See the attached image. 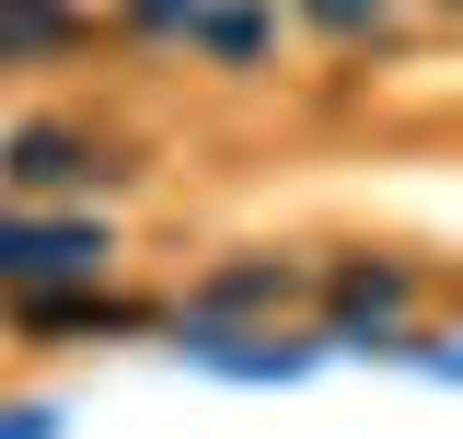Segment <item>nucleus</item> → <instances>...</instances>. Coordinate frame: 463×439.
Returning a JSON list of instances; mask_svg holds the SVG:
<instances>
[{
	"label": "nucleus",
	"instance_id": "nucleus-1",
	"mask_svg": "<svg viewBox=\"0 0 463 439\" xmlns=\"http://www.w3.org/2000/svg\"><path fill=\"white\" fill-rule=\"evenodd\" d=\"M105 255L116 243L93 220H12L0 209V289H12V301H24V289H93Z\"/></svg>",
	"mask_w": 463,
	"mask_h": 439
},
{
	"label": "nucleus",
	"instance_id": "nucleus-2",
	"mask_svg": "<svg viewBox=\"0 0 463 439\" xmlns=\"http://www.w3.org/2000/svg\"><path fill=\"white\" fill-rule=\"evenodd\" d=\"M93 173H116V163L81 127H58V116H35V127L0 139V185H12V197H70V185H93Z\"/></svg>",
	"mask_w": 463,
	"mask_h": 439
},
{
	"label": "nucleus",
	"instance_id": "nucleus-3",
	"mask_svg": "<svg viewBox=\"0 0 463 439\" xmlns=\"http://www.w3.org/2000/svg\"><path fill=\"white\" fill-rule=\"evenodd\" d=\"M301 301V266L289 255H232V266L197 277V301H185V324H232V313H289Z\"/></svg>",
	"mask_w": 463,
	"mask_h": 439
},
{
	"label": "nucleus",
	"instance_id": "nucleus-4",
	"mask_svg": "<svg viewBox=\"0 0 463 439\" xmlns=\"http://www.w3.org/2000/svg\"><path fill=\"white\" fill-rule=\"evenodd\" d=\"M35 335H128L139 324V301H105V289H24L12 301Z\"/></svg>",
	"mask_w": 463,
	"mask_h": 439
},
{
	"label": "nucleus",
	"instance_id": "nucleus-5",
	"mask_svg": "<svg viewBox=\"0 0 463 439\" xmlns=\"http://www.w3.org/2000/svg\"><path fill=\"white\" fill-rule=\"evenodd\" d=\"M325 289H336L347 324H405V266H336Z\"/></svg>",
	"mask_w": 463,
	"mask_h": 439
},
{
	"label": "nucleus",
	"instance_id": "nucleus-6",
	"mask_svg": "<svg viewBox=\"0 0 463 439\" xmlns=\"http://www.w3.org/2000/svg\"><path fill=\"white\" fill-rule=\"evenodd\" d=\"M70 35H81V23H70L58 0H0V47H12V58H58Z\"/></svg>",
	"mask_w": 463,
	"mask_h": 439
},
{
	"label": "nucleus",
	"instance_id": "nucleus-7",
	"mask_svg": "<svg viewBox=\"0 0 463 439\" xmlns=\"http://www.w3.org/2000/svg\"><path fill=\"white\" fill-rule=\"evenodd\" d=\"M197 47H209V58H232V70H243V58H267V12H255V0H221V12H197Z\"/></svg>",
	"mask_w": 463,
	"mask_h": 439
},
{
	"label": "nucleus",
	"instance_id": "nucleus-8",
	"mask_svg": "<svg viewBox=\"0 0 463 439\" xmlns=\"http://www.w3.org/2000/svg\"><path fill=\"white\" fill-rule=\"evenodd\" d=\"M301 12H313L325 35H383V12H394V0H301Z\"/></svg>",
	"mask_w": 463,
	"mask_h": 439
},
{
	"label": "nucleus",
	"instance_id": "nucleus-9",
	"mask_svg": "<svg viewBox=\"0 0 463 439\" xmlns=\"http://www.w3.org/2000/svg\"><path fill=\"white\" fill-rule=\"evenodd\" d=\"M128 12H139L151 35H197V12H209V0H128Z\"/></svg>",
	"mask_w": 463,
	"mask_h": 439
},
{
	"label": "nucleus",
	"instance_id": "nucleus-10",
	"mask_svg": "<svg viewBox=\"0 0 463 439\" xmlns=\"http://www.w3.org/2000/svg\"><path fill=\"white\" fill-rule=\"evenodd\" d=\"M0 439H47V416H35V405H24V416H0Z\"/></svg>",
	"mask_w": 463,
	"mask_h": 439
},
{
	"label": "nucleus",
	"instance_id": "nucleus-11",
	"mask_svg": "<svg viewBox=\"0 0 463 439\" xmlns=\"http://www.w3.org/2000/svg\"><path fill=\"white\" fill-rule=\"evenodd\" d=\"M0 70H12V47H0Z\"/></svg>",
	"mask_w": 463,
	"mask_h": 439
},
{
	"label": "nucleus",
	"instance_id": "nucleus-12",
	"mask_svg": "<svg viewBox=\"0 0 463 439\" xmlns=\"http://www.w3.org/2000/svg\"><path fill=\"white\" fill-rule=\"evenodd\" d=\"M440 12H463V0H440Z\"/></svg>",
	"mask_w": 463,
	"mask_h": 439
}]
</instances>
